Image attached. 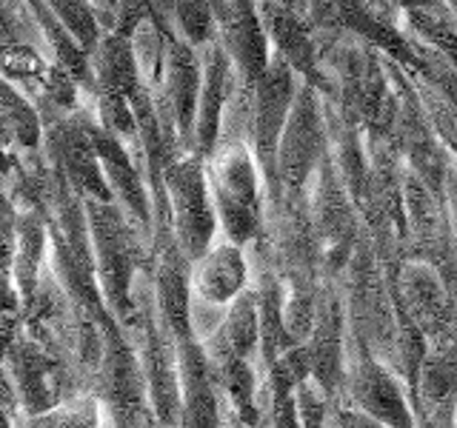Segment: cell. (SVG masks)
Returning a JSON list of instances; mask_svg holds the SVG:
<instances>
[{"mask_svg": "<svg viewBox=\"0 0 457 428\" xmlns=\"http://www.w3.org/2000/svg\"><path fill=\"white\" fill-rule=\"evenodd\" d=\"M83 391H89V385L78 371L23 328L9 340L4 366L6 420L40 417Z\"/></svg>", "mask_w": 457, "mask_h": 428, "instance_id": "cell-1", "label": "cell"}, {"mask_svg": "<svg viewBox=\"0 0 457 428\" xmlns=\"http://www.w3.org/2000/svg\"><path fill=\"white\" fill-rule=\"evenodd\" d=\"M209 189L218 211L220 235L237 246H252L266 223V203L257 183V157L249 143L220 140L206 157Z\"/></svg>", "mask_w": 457, "mask_h": 428, "instance_id": "cell-2", "label": "cell"}, {"mask_svg": "<svg viewBox=\"0 0 457 428\" xmlns=\"http://www.w3.org/2000/svg\"><path fill=\"white\" fill-rule=\"evenodd\" d=\"M163 189L171 235H175L180 251L189 257V263H195L212 249V243L220 235L206 175V157L197 152L175 157L163 169Z\"/></svg>", "mask_w": 457, "mask_h": 428, "instance_id": "cell-3", "label": "cell"}, {"mask_svg": "<svg viewBox=\"0 0 457 428\" xmlns=\"http://www.w3.org/2000/svg\"><path fill=\"white\" fill-rule=\"evenodd\" d=\"M337 399L371 414L389 428H418V406L414 397H409V385L357 342H349L346 374Z\"/></svg>", "mask_w": 457, "mask_h": 428, "instance_id": "cell-4", "label": "cell"}, {"mask_svg": "<svg viewBox=\"0 0 457 428\" xmlns=\"http://www.w3.org/2000/svg\"><path fill=\"white\" fill-rule=\"evenodd\" d=\"M395 292L411 323L420 328L428 349L457 346V311L454 294L440 268L418 260H403L395 275Z\"/></svg>", "mask_w": 457, "mask_h": 428, "instance_id": "cell-5", "label": "cell"}, {"mask_svg": "<svg viewBox=\"0 0 457 428\" xmlns=\"http://www.w3.org/2000/svg\"><path fill=\"white\" fill-rule=\"evenodd\" d=\"M254 266L249 260L246 246L218 235L212 249L192 263V297L204 303L228 309L235 300L252 289Z\"/></svg>", "mask_w": 457, "mask_h": 428, "instance_id": "cell-6", "label": "cell"}, {"mask_svg": "<svg viewBox=\"0 0 457 428\" xmlns=\"http://www.w3.org/2000/svg\"><path fill=\"white\" fill-rule=\"evenodd\" d=\"M414 406H418V428L457 425V346L426 351L414 389Z\"/></svg>", "mask_w": 457, "mask_h": 428, "instance_id": "cell-7", "label": "cell"}, {"mask_svg": "<svg viewBox=\"0 0 457 428\" xmlns=\"http://www.w3.org/2000/svg\"><path fill=\"white\" fill-rule=\"evenodd\" d=\"M6 128L21 143V149H35L40 143V120L35 109L6 86Z\"/></svg>", "mask_w": 457, "mask_h": 428, "instance_id": "cell-8", "label": "cell"}, {"mask_svg": "<svg viewBox=\"0 0 457 428\" xmlns=\"http://www.w3.org/2000/svg\"><path fill=\"white\" fill-rule=\"evenodd\" d=\"M175 12H178L180 32L189 37L195 46H200V43H209L212 12H214L212 0H178Z\"/></svg>", "mask_w": 457, "mask_h": 428, "instance_id": "cell-9", "label": "cell"}, {"mask_svg": "<svg viewBox=\"0 0 457 428\" xmlns=\"http://www.w3.org/2000/svg\"><path fill=\"white\" fill-rule=\"evenodd\" d=\"M326 428H389L386 423L375 420L371 414L354 408L349 403H340V399H335L332 406V414H328V425Z\"/></svg>", "mask_w": 457, "mask_h": 428, "instance_id": "cell-10", "label": "cell"}, {"mask_svg": "<svg viewBox=\"0 0 457 428\" xmlns=\"http://www.w3.org/2000/svg\"><path fill=\"white\" fill-rule=\"evenodd\" d=\"M275 4H280V6H286V9H292V12H306V6H309V0H275Z\"/></svg>", "mask_w": 457, "mask_h": 428, "instance_id": "cell-11", "label": "cell"}, {"mask_svg": "<svg viewBox=\"0 0 457 428\" xmlns=\"http://www.w3.org/2000/svg\"><path fill=\"white\" fill-rule=\"evenodd\" d=\"M383 4H403L406 9H418V6H428L432 0H383Z\"/></svg>", "mask_w": 457, "mask_h": 428, "instance_id": "cell-12", "label": "cell"}, {"mask_svg": "<svg viewBox=\"0 0 457 428\" xmlns=\"http://www.w3.org/2000/svg\"><path fill=\"white\" fill-rule=\"evenodd\" d=\"M223 428H237V425H235V420H232V414H226V423H223Z\"/></svg>", "mask_w": 457, "mask_h": 428, "instance_id": "cell-13", "label": "cell"}, {"mask_svg": "<svg viewBox=\"0 0 457 428\" xmlns=\"http://www.w3.org/2000/svg\"><path fill=\"white\" fill-rule=\"evenodd\" d=\"M9 428H12V425H9Z\"/></svg>", "mask_w": 457, "mask_h": 428, "instance_id": "cell-14", "label": "cell"}, {"mask_svg": "<svg viewBox=\"0 0 457 428\" xmlns=\"http://www.w3.org/2000/svg\"><path fill=\"white\" fill-rule=\"evenodd\" d=\"M454 428H457V425H454Z\"/></svg>", "mask_w": 457, "mask_h": 428, "instance_id": "cell-15", "label": "cell"}]
</instances>
